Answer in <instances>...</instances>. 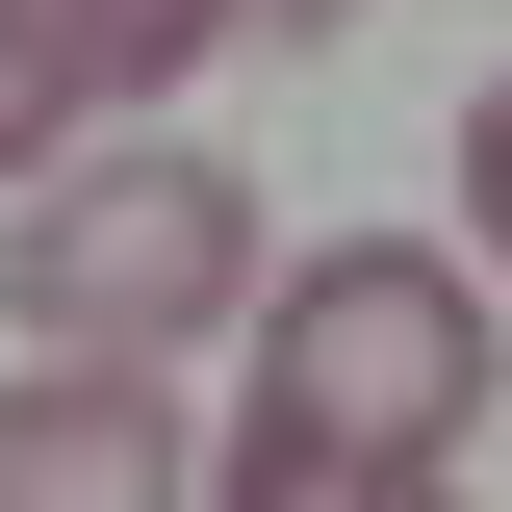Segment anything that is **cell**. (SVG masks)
<instances>
[{"instance_id":"obj_7","label":"cell","mask_w":512,"mask_h":512,"mask_svg":"<svg viewBox=\"0 0 512 512\" xmlns=\"http://www.w3.org/2000/svg\"><path fill=\"white\" fill-rule=\"evenodd\" d=\"M461 205H487V256H512V77L461 103Z\"/></svg>"},{"instance_id":"obj_8","label":"cell","mask_w":512,"mask_h":512,"mask_svg":"<svg viewBox=\"0 0 512 512\" xmlns=\"http://www.w3.org/2000/svg\"><path fill=\"white\" fill-rule=\"evenodd\" d=\"M231 26H256V52H333V26H359V0H231Z\"/></svg>"},{"instance_id":"obj_1","label":"cell","mask_w":512,"mask_h":512,"mask_svg":"<svg viewBox=\"0 0 512 512\" xmlns=\"http://www.w3.org/2000/svg\"><path fill=\"white\" fill-rule=\"evenodd\" d=\"M231 436H308V461H461V436H487V282L410 256V231L256 282V410H231Z\"/></svg>"},{"instance_id":"obj_4","label":"cell","mask_w":512,"mask_h":512,"mask_svg":"<svg viewBox=\"0 0 512 512\" xmlns=\"http://www.w3.org/2000/svg\"><path fill=\"white\" fill-rule=\"evenodd\" d=\"M26 26H52V77H77V103H154V77H205V52H231V0H26Z\"/></svg>"},{"instance_id":"obj_6","label":"cell","mask_w":512,"mask_h":512,"mask_svg":"<svg viewBox=\"0 0 512 512\" xmlns=\"http://www.w3.org/2000/svg\"><path fill=\"white\" fill-rule=\"evenodd\" d=\"M52 128H77V77H52V26L0 0V180H52Z\"/></svg>"},{"instance_id":"obj_3","label":"cell","mask_w":512,"mask_h":512,"mask_svg":"<svg viewBox=\"0 0 512 512\" xmlns=\"http://www.w3.org/2000/svg\"><path fill=\"white\" fill-rule=\"evenodd\" d=\"M0 512H205V436L154 410V359H26L0 384Z\"/></svg>"},{"instance_id":"obj_5","label":"cell","mask_w":512,"mask_h":512,"mask_svg":"<svg viewBox=\"0 0 512 512\" xmlns=\"http://www.w3.org/2000/svg\"><path fill=\"white\" fill-rule=\"evenodd\" d=\"M231 512H461L436 461H308V436H231Z\"/></svg>"},{"instance_id":"obj_2","label":"cell","mask_w":512,"mask_h":512,"mask_svg":"<svg viewBox=\"0 0 512 512\" xmlns=\"http://www.w3.org/2000/svg\"><path fill=\"white\" fill-rule=\"evenodd\" d=\"M0 282H26L52 359H180V333L256 308V180L231 154H103V180L0 205Z\"/></svg>"}]
</instances>
